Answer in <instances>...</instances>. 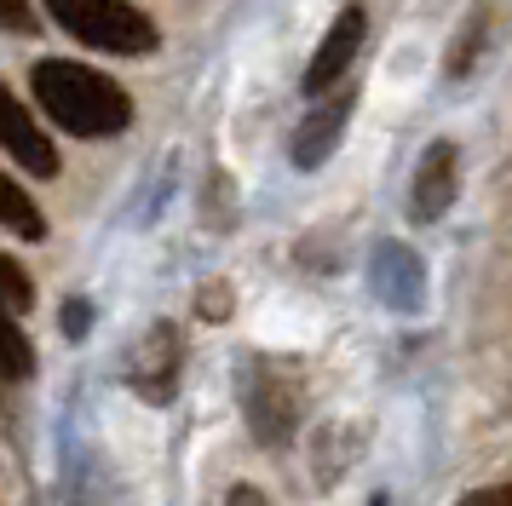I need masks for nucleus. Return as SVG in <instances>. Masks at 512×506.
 <instances>
[{"mask_svg": "<svg viewBox=\"0 0 512 506\" xmlns=\"http://www.w3.org/2000/svg\"><path fill=\"white\" fill-rule=\"evenodd\" d=\"M29 92L58 133L70 138H116L133 121V98L104 69L75 64V58H41L29 69Z\"/></svg>", "mask_w": 512, "mask_h": 506, "instance_id": "f257e3e1", "label": "nucleus"}, {"mask_svg": "<svg viewBox=\"0 0 512 506\" xmlns=\"http://www.w3.org/2000/svg\"><path fill=\"white\" fill-rule=\"evenodd\" d=\"M47 18L75 35L93 52H116V58H150L162 46V29L150 23V12L127 6V0H41Z\"/></svg>", "mask_w": 512, "mask_h": 506, "instance_id": "f03ea898", "label": "nucleus"}, {"mask_svg": "<svg viewBox=\"0 0 512 506\" xmlns=\"http://www.w3.org/2000/svg\"><path fill=\"white\" fill-rule=\"evenodd\" d=\"M179 368H185V334L173 322H156L139 345H133V363H127V380L144 403H173L179 391Z\"/></svg>", "mask_w": 512, "mask_h": 506, "instance_id": "7ed1b4c3", "label": "nucleus"}, {"mask_svg": "<svg viewBox=\"0 0 512 506\" xmlns=\"http://www.w3.org/2000/svg\"><path fill=\"white\" fill-rule=\"evenodd\" d=\"M0 150L18 161L24 173H35V179H58V144H52V138L41 133V121L6 92V81H0Z\"/></svg>", "mask_w": 512, "mask_h": 506, "instance_id": "20e7f679", "label": "nucleus"}, {"mask_svg": "<svg viewBox=\"0 0 512 506\" xmlns=\"http://www.w3.org/2000/svg\"><path fill=\"white\" fill-rule=\"evenodd\" d=\"M363 35H369V12L363 6H346L340 18L328 23V35L317 41L311 52V64H305V92L317 98V92H334V81L351 69V58L363 52Z\"/></svg>", "mask_w": 512, "mask_h": 506, "instance_id": "39448f33", "label": "nucleus"}, {"mask_svg": "<svg viewBox=\"0 0 512 506\" xmlns=\"http://www.w3.org/2000/svg\"><path fill=\"white\" fill-rule=\"evenodd\" d=\"M248 420H254L259 443H288L294 420H300V386H294V374H271V368L248 374Z\"/></svg>", "mask_w": 512, "mask_h": 506, "instance_id": "423d86ee", "label": "nucleus"}, {"mask_svg": "<svg viewBox=\"0 0 512 506\" xmlns=\"http://www.w3.org/2000/svg\"><path fill=\"white\" fill-rule=\"evenodd\" d=\"M455 184H461V150H455L449 138L426 144V156H420V167H415V219H438V213H449Z\"/></svg>", "mask_w": 512, "mask_h": 506, "instance_id": "0eeeda50", "label": "nucleus"}, {"mask_svg": "<svg viewBox=\"0 0 512 506\" xmlns=\"http://www.w3.org/2000/svg\"><path fill=\"white\" fill-rule=\"evenodd\" d=\"M346 115H351V92H317V110L300 121V133H294V167H323L328 150H334V138H340V127H346Z\"/></svg>", "mask_w": 512, "mask_h": 506, "instance_id": "6e6552de", "label": "nucleus"}, {"mask_svg": "<svg viewBox=\"0 0 512 506\" xmlns=\"http://www.w3.org/2000/svg\"><path fill=\"white\" fill-rule=\"evenodd\" d=\"M0 225L12 230V236H24V242H47V219H41V207L29 202V190L0 173Z\"/></svg>", "mask_w": 512, "mask_h": 506, "instance_id": "1a4fd4ad", "label": "nucleus"}, {"mask_svg": "<svg viewBox=\"0 0 512 506\" xmlns=\"http://www.w3.org/2000/svg\"><path fill=\"white\" fill-rule=\"evenodd\" d=\"M29 374H35V351H29L18 317L0 311V380H29Z\"/></svg>", "mask_w": 512, "mask_h": 506, "instance_id": "9d476101", "label": "nucleus"}, {"mask_svg": "<svg viewBox=\"0 0 512 506\" xmlns=\"http://www.w3.org/2000/svg\"><path fill=\"white\" fill-rule=\"evenodd\" d=\"M29 305H35V282H29V271H24V265H12V259L0 253V311L24 317Z\"/></svg>", "mask_w": 512, "mask_h": 506, "instance_id": "9b49d317", "label": "nucleus"}, {"mask_svg": "<svg viewBox=\"0 0 512 506\" xmlns=\"http://www.w3.org/2000/svg\"><path fill=\"white\" fill-rule=\"evenodd\" d=\"M0 29L29 35V29H35V6H29V0H0Z\"/></svg>", "mask_w": 512, "mask_h": 506, "instance_id": "f8f14e48", "label": "nucleus"}, {"mask_svg": "<svg viewBox=\"0 0 512 506\" xmlns=\"http://www.w3.org/2000/svg\"><path fill=\"white\" fill-rule=\"evenodd\" d=\"M461 506H512V489L507 483H489V489H472Z\"/></svg>", "mask_w": 512, "mask_h": 506, "instance_id": "ddd939ff", "label": "nucleus"}, {"mask_svg": "<svg viewBox=\"0 0 512 506\" xmlns=\"http://www.w3.org/2000/svg\"><path fill=\"white\" fill-rule=\"evenodd\" d=\"M225 506H271V501H265V495H259L254 483H236L231 495H225Z\"/></svg>", "mask_w": 512, "mask_h": 506, "instance_id": "4468645a", "label": "nucleus"}, {"mask_svg": "<svg viewBox=\"0 0 512 506\" xmlns=\"http://www.w3.org/2000/svg\"><path fill=\"white\" fill-rule=\"evenodd\" d=\"M369 506H386V495H374V501H369Z\"/></svg>", "mask_w": 512, "mask_h": 506, "instance_id": "2eb2a0df", "label": "nucleus"}]
</instances>
